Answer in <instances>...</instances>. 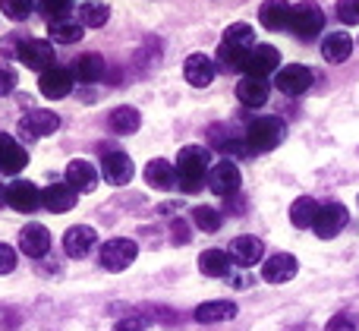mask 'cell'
Masks as SVG:
<instances>
[{"label": "cell", "mask_w": 359, "mask_h": 331, "mask_svg": "<svg viewBox=\"0 0 359 331\" xmlns=\"http://www.w3.org/2000/svg\"><path fill=\"white\" fill-rule=\"evenodd\" d=\"M19 250L25 252L29 259H41V256H48V250H50V234H48V227L44 224H25L22 231H19Z\"/></svg>", "instance_id": "e0dca14e"}, {"label": "cell", "mask_w": 359, "mask_h": 331, "mask_svg": "<svg viewBox=\"0 0 359 331\" xmlns=\"http://www.w3.org/2000/svg\"><path fill=\"white\" fill-rule=\"evenodd\" d=\"M353 38L347 35V32H331L328 38L322 41V57L328 63H344L350 54H353Z\"/></svg>", "instance_id": "d4e9b609"}, {"label": "cell", "mask_w": 359, "mask_h": 331, "mask_svg": "<svg viewBox=\"0 0 359 331\" xmlns=\"http://www.w3.org/2000/svg\"><path fill=\"white\" fill-rule=\"evenodd\" d=\"M318 208H322V205H318L312 196H299V199L290 205V221H293V227H299V231L312 227V221H316Z\"/></svg>", "instance_id": "1f68e13d"}, {"label": "cell", "mask_w": 359, "mask_h": 331, "mask_svg": "<svg viewBox=\"0 0 359 331\" xmlns=\"http://www.w3.org/2000/svg\"><path fill=\"white\" fill-rule=\"evenodd\" d=\"M111 19V6L98 4V0H86L79 6V25L82 29H101V25Z\"/></svg>", "instance_id": "d6a6232c"}, {"label": "cell", "mask_w": 359, "mask_h": 331, "mask_svg": "<svg viewBox=\"0 0 359 331\" xmlns=\"http://www.w3.org/2000/svg\"><path fill=\"white\" fill-rule=\"evenodd\" d=\"M278 67H280L278 48H271V44H255V48L246 54V60H243L240 73L252 76V79H265V76H271Z\"/></svg>", "instance_id": "5b68a950"}, {"label": "cell", "mask_w": 359, "mask_h": 331, "mask_svg": "<svg viewBox=\"0 0 359 331\" xmlns=\"http://www.w3.org/2000/svg\"><path fill=\"white\" fill-rule=\"evenodd\" d=\"M73 73H69L67 67H50V69H44L41 73V79H38V88H41V95L44 98H50V101H60V98H67L69 92H73Z\"/></svg>", "instance_id": "30bf717a"}, {"label": "cell", "mask_w": 359, "mask_h": 331, "mask_svg": "<svg viewBox=\"0 0 359 331\" xmlns=\"http://www.w3.org/2000/svg\"><path fill=\"white\" fill-rule=\"evenodd\" d=\"M227 256H230V262L233 265L249 269V265H255L262 256H265V243H262L259 237H236L233 243H230Z\"/></svg>", "instance_id": "ffe728a7"}, {"label": "cell", "mask_w": 359, "mask_h": 331, "mask_svg": "<svg viewBox=\"0 0 359 331\" xmlns=\"http://www.w3.org/2000/svg\"><path fill=\"white\" fill-rule=\"evenodd\" d=\"M41 205L54 215H63L69 208H76V193L67 183H50L48 189H41Z\"/></svg>", "instance_id": "603a6c76"}, {"label": "cell", "mask_w": 359, "mask_h": 331, "mask_svg": "<svg viewBox=\"0 0 359 331\" xmlns=\"http://www.w3.org/2000/svg\"><path fill=\"white\" fill-rule=\"evenodd\" d=\"M95 246H98V234H95V227L76 224L63 234V252H67L69 259H86Z\"/></svg>", "instance_id": "7c38bea8"}, {"label": "cell", "mask_w": 359, "mask_h": 331, "mask_svg": "<svg viewBox=\"0 0 359 331\" xmlns=\"http://www.w3.org/2000/svg\"><path fill=\"white\" fill-rule=\"evenodd\" d=\"M240 183H243V177L233 161H217L208 168V187L215 196H233L240 189Z\"/></svg>", "instance_id": "ba28073f"}, {"label": "cell", "mask_w": 359, "mask_h": 331, "mask_svg": "<svg viewBox=\"0 0 359 331\" xmlns=\"http://www.w3.org/2000/svg\"><path fill=\"white\" fill-rule=\"evenodd\" d=\"M6 205V187H0V208Z\"/></svg>", "instance_id": "b9f144b4"}, {"label": "cell", "mask_w": 359, "mask_h": 331, "mask_svg": "<svg viewBox=\"0 0 359 331\" xmlns=\"http://www.w3.org/2000/svg\"><path fill=\"white\" fill-rule=\"evenodd\" d=\"M16 269V250L10 243H0V275H10Z\"/></svg>", "instance_id": "74e56055"}, {"label": "cell", "mask_w": 359, "mask_h": 331, "mask_svg": "<svg viewBox=\"0 0 359 331\" xmlns=\"http://www.w3.org/2000/svg\"><path fill=\"white\" fill-rule=\"evenodd\" d=\"M233 316H236V303H230V300H211V303H202V306H196V322H202V325L230 322Z\"/></svg>", "instance_id": "cb8c5ba5"}, {"label": "cell", "mask_w": 359, "mask_h": 331, "mask_svg": "<svg viewBox=\"0 0 359 331\" xmlns=\"http://www.w3.org/2000/svg\"><path fill=\"white\" fill-rule=\"evenodd\" d=\"M19 126H22V133L29 139H41V136H50V133H57V126H60V117H57L54 111L35 107V111H29L22 120H19Z\"/></svg>", "instance_id": "ac0fdd59"}, {"label": "cell", "mask_w": 359, "mask_h": 331, "mask_svg": "<svg viewBox=\"0 0 359 331\" xmlns=\"http://www.w3.org/2000/svg\"><path fill=\"white\" fill-rule=\"evenodd\" d=\"M16 69H10V67H0V95H10L13 88H16Z\"/></svg>", "instance_id": "ab89813d"}, {"label": "cell", "mask_w": 359, "mask_h": 331, "mask_svg": "<svg viewBox=\"0 0 359 331\" xmlns=\"http://www.w3.org/2000/svg\"><path fill=\"white\" fill-rule=\"evenodd\" d=\"M63 183H67L76 196H79V193H92V189L98 187V168H95L92 161L76 158V161L67 164V180H63Z\"/></svg>", "instance_id": "4fadbf2b"}, {"label": "cell", "mask_w": 359, "mask_h": 331, "mask_svg": "<svg viewBox=\"0 0 359 331\" xmlns=\"http://www.w3.org/2000/svg\"><path fill=\"white\" fill-rule=\"evenodd\" d=\"M236 98H240L246 107H262L268 101V82L252 79V76H243L240 86H236Z\"/></svg>", "instance_id": "4316f807"}, {"label": "cell", "mask_w": 359, "mask_h": 331, "mask_svg": "<svg viewBox=\"0 0 359 331\" xmlns=\"http://www.w3.org/2000/svg\"><path fill=\"white\" fill-rule=\"evenodd\" d=\"M101 174H104V180L111 183V187H126V183L133 180V174H136V168H133L130 155H123V151H107L104 161H101Z\"/></svg>", "instance_id": "9a60e30c"}, {"label": "cell", "mask_w": 359, "mask_h": 331, "mask_svg": "<svg viewBox=\"0 0 359 331\" xmlns=\"http://www.w3.org/2000/svg\"><path fill=\"white\" fill-rule=\"evenodd\" d=\"M230 256L221 250H205L202 256H198V269H202V275L208 278H227L230 275Z\"/></svg>", "instance_id": "f546056e"}, {"label": "cell", "mask_w": 359, "mask_h": 331, "mask_svg": "<svg viewBox=\"0 0 359 331\" xmlns=\"http://www.w3.org/2000/svg\"><path fill=\"white\" fill-rule=\"evenodd\" d=\"M38 10L54 22V19H67V13L73 10V0H38Z\"/></svg>", "instance_id": "d590c367"}, {"label": "cell", "mask_w": 359, "mask_h": 331, "mask_svg": "<svg viewBox=\"0 0 359 331\" xmlns=\"http://www.w3.org/2000/svg\"><path fill=\"white\" fill-rule=\"evenodd\" d=\"M274 86H278L284 95H303L306 88L312 86V69L299 67V63H290V67L274 73Z\"/></svg>", "instance_id": "5bb4252c"}, {"label": "cell", "mask_w": 359, "mask_h": 331, "mask_svg": "<svg viewBox=\"0 0 359 331\" xmlns=\"http://www.w3.org/2000/svg\"><path fill=\"white\" fill-rule=\"evenodd\" d=\"M69 73H73V79H79V82H98L101 76H104V60H101L98 54H82L73 60Z\"/></svg>", "instance_id": "83f0119b"}, {"label": "cell", "mask_w": 359, "mask_h": 331, "mask_svg": "<svg viewBox=\"0 0 359 331\" xmlns=\"http://www.w3.org/2000/svg\"><path fill=\"white\" fill-rule=\"evenodd\" d=\"M82 25L79 22H69V19H54L48 25V41L50 44H76L82 38Z\"/></svg>", "instance_id": "4dcf8cb0"}, {"label": "cell", "mask_w": 359, "mask_h": 331, "mask_svg": "<svg viewBox=\"0 0 359 331\" xmlns=\"http://www.w3.org/2000/svg\"><path fill=\"white\" fill-rule=\"evenodd\" d=\"M215 73H217V69H215V60H211L208 54H189V57H186V63H183L186 82H189V86H196V88L211 86Z\"/></svg>", "instance_id": "d6986e66"}, {"label": "cell", "mask_w": 359, "mask_h": 331, "mask_svg": "<svg viewBox=\"0 0 359 331\" xmlns=\"http://www.w3.org/2000/svg\"><path fill=\"white\" fill-rule=\"evenodd\" d=\"M252 48H255L252 25L233 22V25H227V32H224V41H221V48H217V63H221L224 69H240Z\"/></svg>", "instance_id": "7a4b0ae2"}, {"label": "cell", "mask_w": 359, "mask_h": 331, "mask_svg": "<svg viewBox=\"0 0 359 331\" xmlns=\"http://www.w3.org/2000/svg\"><path fill=\"white\" fill-rule=\"evenodd\" d=\"M19 60L25 63L29 69H50L54 67V44L44 41V38H25L19 44Z\"/></svg>", "instance_id": "9c48e42d"}, {"label": "cell", "mask_w": 359, "mask_h": 331, "mask_svg": "<svg viewBox=\"0 0 359 331\" xmlns=\"http://www.w3.org/2000/svg\"><path fill=\"white\" fill-rule=\"evenodd\" d=\"M6 205L22 212V215L35 212V208L41 205V189L29 180H13L10 187H6Z\"/></svg>", "instance_id": "8fae6325"}, {"label": "cell", "mask_w": 359, "mask_h": 331, "mask_svg": "<svg viewBox=\"0 0 359 331\" xmlns=\"http://www.w3.org/2000/svg\"><path fill=\"white\" fill-rule=\"evenodd\" d=\"M325 331H359V325H356V319H353V316H334V319H331L328 322V328H325Z\"/></svg>", "instance_id": "f35d334b"}, {"label": "cell", "mask_w": 359, "mask_h": 331, "mask_svg": "<svg viewBox=\"0 0 359 331\" xmlns=\"http://www.w3.org/2000/svg\"><path fill=\"white\" fill-rule=\"evenodd\" d=\"M350 221V212L341 205V202H328V205L318 208L316 221H312V231H316L318 240H334L337 234L347 227Z\"/></svg>", "instance_id": "277c9868"}, {"label": "cell", "mask_w": 359, "mask_h": 331, "mask_svg": "<svg viewBox=\"0 0 359 331\" xmlns=\"http://www.w3.org/2000/svg\"><path fill=\"white\" fill-rule=\"evenodd\" d=\"M337 19L344 25H359V0H337Z\"/></svg>", "instance_id": "8d00e7d4"}, {"label": "cell", "mask_w": 359, "mask_h": 331, "mask_svg": "<svg viewBox=\"0 0 359 331\" xmlns=\"http://www.w3.org/2000/svg\"><path fill=\"white\" fill-rule=\"evenodd\" d=\"M290 13H293V6L287 0H265L259 10V19L268 32H284V29H290Z\"/></svg>", "instance_id": "7402d4cb"}, {"label": "cell", "mask_w": 359, "mask_h": 331, "mask_svg": "<svg viewBox=\"0 0 359 331\" xmlns=\"http://www.w3.org/2000/svg\"><path fill=\"white\" fill-rule=\"evenodd\" d=\"M139 123H142V117H139L136 107H114L111 117H107V126H111L117 136H130V133L139 130Z\"/></svg>", "instance_id": "f1b7e54d"}, {"label": "cell", "mask_w": 359, "mask_h": 331, "mask_svg": "<svg viewBox=\"0 0 359 331\" xmlns=\"http://www.w3.org/2000/svg\"><path fill=\"white\" fill-rule=\"evenodd\" d=\"M177 183L183 193H198V189L208 183V149H198V145H186L177 155Z\"/></svg>", "instance_id": "6da1fadb"}, {"label": "cell", "mask_w": 359, "mask_h": 331, "mask_svg": "<svg viewBox=\"0 0 359 331\" xmlns=\"http://www.w3.org/2000/svg\"><path fill=\"white\" fill-rule=\"evenodd\" d=\"M192 221H196V227L198 231H205V234H215V231H221V212L217 208H211V205H196L192 208Z\"/></svg>", "instance_id": "836d02e7"}, {"label": "cell", "mask_w": 359, "mask_h": 331, "mask_svg": "<svg viewBox=\"0 0 359 331\" xmlns=\"http://www.w3.org/2000/svg\"><path fill=\"white\" fill-rule=\"evenodd\" d=\"M136 252H139V246L133 243V240L114 237L101 246V265H104L107 271H123L136 262Z\"/></svg>", "instance_id": "8992f818"}, {"label": "cell", "mask_w": 359, "mask_h": 331, "mask_svg": "<svg viewBox=\"0 0 359 331\" xmlns=\"http://www.w3.org/2000/svg\"><path fill=\"white\" fill-rule=\"evenodd\" d=\"M325 25V13L316 4H297L290 13V32L299 38H316Z\"/></svg>", "instance_id": "52a82bcc"}, {"label": "cell", "mask_w": 359, "mask_h": 331, "mask_svg": "<svg viewBox=\"0 0 359 331\" xmlns=\"http://www.w3.org/2000/svg\"><path fill=\"white\" fill-rule=\"evenodd\" d=\"M297 271H299V262L290 252H274V256L262 265V278H265L268 284H287L297 278Z\"/></svg>", "instance_id": "2e32d148"}, {"label": "cell", "mask_w": 359, "mask_h": 331, "mask_svg": "<svg viewBox=\"0 0 359 331\" xmlns=\"http://www.w3.org/2000/svg\"><path fill=\"white\" fill-rule=\"evenodd\" d=\"M32 6H35V0H0V10H4V16L10 19H29L32 16Z\"/></svg>", "instance_id": "e575fe53"}, {"label": "cell", "mask_w": 359, "mask_h": 331, "mask_svg": "<svg viewBox=\"0 0 359 331\" xmlns=\"http://www.w3.org/2000/svg\"><path fill=\"white\" fill-rule=\"evenodd\" d=\"M25 164H29V151L13 136L0 133V170H4V174H19Z\"/></svg>", "instance_id": "44dd1931"}, {"label": "cell", "mask_w": 359, "mask_h": 331, "mask_svg": "<svg viewBox=\"0 0 359 331\" xmlns=\"http://www.w3.org/2000/svg\"><path fill=\"white\" fill-rule=\"evenodd\" d=\"M114 331H145V325L139 319H123V322H117V325H114Z\"/></svg>", "instance_id": "60d3db41"}, {"label": "cell", "mask_w": 359, "mask_h": 331, "mask_svg": "<svg viewBox=\"0 0 359 331\" xmlns=\"http://www.w3.org/2000/svg\"><path fill=\"white\" fill-rule=\"evenodd\" d=\"M145 183L155 189H170L177 187V168L164 158H155V161L145 164Z\"/></svg>", "instance_id": "484cf974"}, {"label": "cell", "mask_w": 359, "mask_h": 331, "mask_svg": "<svg viewBox=\"0 0 359 331\" xmlns=\"http://www.w3.org/2000/svg\"><path fill=\"white\" fill-rule=\"evenodd\" d=\"M287 139V126L280 117H259L249 123L246 130V145L252 151H271Z\"/></svg>", "instance_id": "3957f363"}]
</instances>
